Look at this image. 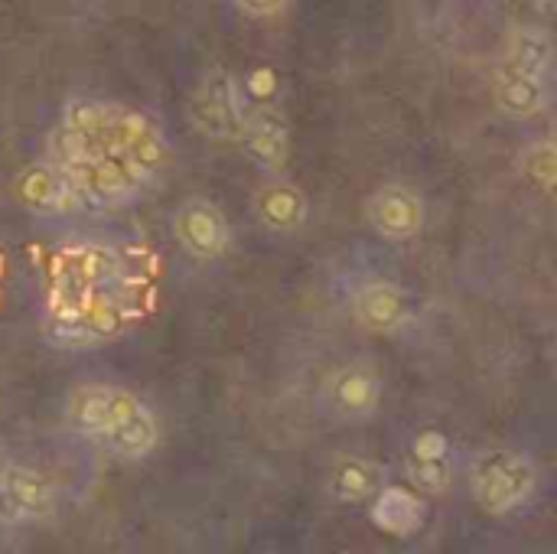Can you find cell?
I'll use <instances>...</instances> for the list:
<instances>
[{
	"label": "cell",
	"instance_id": "obj_1",
	"mask_svg": "<svg viewBox=\"0 0 557 554\" xmlns=\"http://www.w3.org/2000/svg\"><path fill=\"white\" fill-rule=\"evenodd\" d=\"M46 160L66 173L82 209H124L157 190L173 147L147 111L75 95L59 111Z\"/></svg>",
	"mask_w": 557,
	"mask_h": 554
},
{
	"label": "cell",
	"instance_id": "obj_2",
	"mask_svg": "<svg viewBox=\"0 0 557 554\" xmlns=\"http://www.w3.org/2000/svg\"><path fill=\"white\" fill-rule=\"evenodd\" d=\"M137 320V277L115 245L75 242L49 264L46 333L66 349L115 343Z\"/></svg>",
	"mask_w": 557,
	"mask_h": 554
},
{
	"label": "cell",
	"instance_id": "obj_3",
	"mask_svg": "<svg viewBox=\"0 0 557 554\" xmlns=\"http://www.w3.org/2000/svg\"><path fill=\"white\" fill-rule=\"evenodd\" d=\"M66 418L75 434L121 460L150 457L160 440L157 414L121 385H79L66 401Z\"/></svg>",
	"mask_w": 557,
	"mask_h": 554
},
{
	"label": "cell",
	"instance_id": "obj_4",
	"mask_svg": "<svg viewBox=\"0 0 557 554\" xmlns=\"http://www.w3.org/2000/svg\"><path fill=\"white\" fill-rule=\"evenodd\" d=\"M538 493V467L522 450L489 447L470 467V496L486 515H512Z\"/></svg>",
	"mask_w": 557,
	"mask_h": 554
},
{
	"label": "cell",
	"instance_id": "obj_5",
	"mask_svg": "<svg viewBox=\"0 0 557 554\" xmlns=\"http://www.w3.org/2000/svg\"><path fill=\"white\" fill-rule=\"evenodd\" d=\"M189 108H193L196 128L206 137L238 144L245 128V98H242V85H238V79L229 69H212L202 75Z\"/></svg>",
	"mask_w": 557,
	"mask_h": 554
},
{
	"label": "cell",
	"instance_id": "obj_6",
	"mask_svg": "<svg viewBox=\"0 0 557 554\" xmlns=\"http://www.w3.org/2000/svg\"><path fill=\"white\" fill-rule=\"evenodd\" d=\"M56 512V489L43 473L23 463L0 470V528H23L46 522Z\"/></svg>",
	"mask_w": 557,
	"mask_h": 554
},
{
	"label": "cell",
	"instance_id": "obj_7",
	"mask_svg": "<svg viewBox=\"0 0 557 554\" xmlns=\"http://www.w3.org/2000/svg\"><path fill=\"white\" fill-rule=\"evenodd\" d=\"M427 219L424 196L408 183H385L365 199V222L388 242H411Z\"/></svg>",
	"mask_w": 557,
	"mask_h": 554
},
{
	"label": "cell",
	"instance_id": "obj_8",
	"mask_svg": "<svg viewBox=\"0 0 557 554\" xmlns=\"http://www.w3.org/2000/svg\"><path fill=\"white\" fill-rule=\"evenodd\" d=\"M173 235L180 248L196 261H215L229 251L232 225L225 212L209 199H186L173 212Z\"/></svg>",
	"mask_w": 557,
	"mask_h": 554
},
{
	"label": "cell",
	"instance_id": "obj_9",
	"mask_svg": "<svg viewBox=\"0 0 557 554\" xmlns=\"http://www.w3.org/2000/svg\"><path fill=\"white\" fill-rule=\"evenodd\" d=\"M382 395H385L382 375L365 362H352V365H343V369H336L323 388L326 411L339 421L372 418V414H378V408H382Z\"/></svg>",
	"mask_w": 557,
	"mask_h": 554
},
{
	"label": "cell",
	"instance_id": "obj_10",
	"mask_svg": "<svg viewBox=\"0 0 557 554\" xmlns=\"http://www.w3.org/2000/svg\"><path fill=\"white\" fill-rule=\"evenodd\" d=\"M14 196L33 216H69V212L82 209L66 173L49 160L30 163L27 170H20L14 180Z\"/></svg>",
	"mask_w": 557,
	"mask_h": 554
},
{
	"label": "cell",
	"instance_id": "obj_11",
	"mask_svg": "<svg viewBox=\"0 0 557 554\" xmlns=\"http://www.w3.org/2000/svg\"><path fill=\"white\" fill-rule=\"evenodd\" d=\"M242 150L258 163V167L277 173L290 154V121L277 102H258L245 111V128L238 137Z\"/></svg>",
	"mask_w": 557,
	"mask_h": 554
},
{
	"label": "cell",
	"instance_id": "obj_12",
	"mask_svg": "<svg viewBox=\"0 0 557 554\" xmlns=\"http://www.w3.org/2000/svg\"><path fill=\"white\" fill-rule=\"evenodd\" d=\"M408 294L391 281H369L362 284L356 297H352V317L365 333L375 336H391L408 323Z\"/></svg>",
	"mask_w": 557,
	"mask_h": 554
},
{
	"label": "cell",
	"instance_id": "obj_13",
	"mask_svg": "<svg viewBox=\"0 0 557 554\" xmlns=\"http://www.w3.org/2000/svg\"><path fill=\"white\" fill-rule=\"evenodd\" d=\"M548 98H551L548 79L518 72L512 66H505V62L492 75V102H496V108L505 118H515V121L538 118L548 108Z\"/></svg>",
	"mask_w": 557,
	"mask_h": 554
},
{
	"label": "cell",
	"instance_id": "obj_14",
	"mask_svg": "<svg viewBox=\"0 0 557 554\" xmlns=\"http://www.w3.org/2000/svg\"><path fill=\"white\" fill-rule=\"evenodd\" d=\"M255 216L264 229L271 232H297L307 225L310 216V199L300 186L287 180H271L255 193Z\"/></svg>",
	"mask_w": 557,
	"mask_h": 554
},
{
	"label": "cell",
	"instance_id": "obj_15",
	"mask_svg": "<svg viewBox=\"0 0 557 554\" xmlns=\"http://www.w3.org/2000/svg\"><path fill=\"white\" fill-rule=\"evenodd\" d=\"M369 519L391 538H411L424 525V502L408 486H378Z\"/></svg>",
	"mask_w": 557,
	"mask_h": 554
},
{
	"label": "cell",
	"instance_id": "obj_16",
	"mask_svg": "<svg viewBox=\"0 0 557 554\" xmlns=\"http://www.w3.org/2000/svg\"><path fill=\"white\" fill-rule=\"evenodd\" d=\"M505 66L548 79L554 66V43L541 27H515L505 40Z\"/></svg>",
	"mask_w": 557,
	"mask_h": 554
},
{
	"label": "cell",
	"instance_id": "obj_17",
	"mask_svg": "<svg viewBox=\"0 0 557 554\" xmlns=\"http://www.w3.org/2000/svg\"><path fill=\"white\" fill-rule=\"evenodd\" d=\"M329 493L339 502H365L378 493L382 486V470L365 457H339L329 470Z\"/></svg>",
	"mask_w": 557,
	"mask_h": 554
},
{
	"label": "cell",
	"instance_id": "obj_18",
	"mask_svg": "<svg viewBox=\"0 0 557 554\" xmlns=\"http://www.w3.org/2000/svg\"><path fill=\"white\" fill-rule=\"evenodd\" d=\"M408 476L417 493L440 496L453 483V453H411L408 450Z\"/></svg>",
	"mask_w": 557,
	"mask_h": 554
},
{
	"label": "cell",
	"instance_id": "obj_19",
	"mask_svg": "<svg viewBox=\"0 0 557 554\" xmlns=\"http://www.w3.org/2000/svg\"><path fill=\"white\" fill-rule=\"evenodd\" d=\"M518 173L525 176L531 186H538L544 196L554 193V176H557V157L551 141H531L518 154Z\"/></svg>",
	"mask_w": 557,
	"mask_h": 554
},
{
	"label": "cell",
	"instance_id": "obj_20",
	"mask_svg": "<svg viewBox=\"0 0 557 554\" xmlns=\"http://www.w3.org/2000/svg\"><path fill=\"white\" fill-rule=\"evenodd\" d=\"M235 7L251 20H274L290 7V0H235Z\"/></svg>",
	"mask_w": 557,
	"mask_h": 554
}]
</instances>
